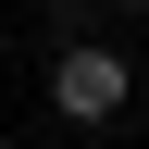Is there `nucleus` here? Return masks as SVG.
<instances>
[{
	"label": "nucleus",
	"instance_id": "1",
	"mask_svg": "<svg viewBox=\"0 0 149 149\" xmlns=\"http://www.w3.org/2000/svg\"><path fill=\"white\" fill-rule=\"evenodd\" d=\"M124 100H137V62L124 50H100V37H62L50 50V112L62 124H112Z\"/></svg>",
	"mask_w": 149,
	"mask_h": 149
},
{
	"label": "nucleus",
	"instance_id": "2",
	"mask_svg": "<svg viewBox=\"0 0 149 149\" xmlns=\"http://www.w3.org/2000/svg\"><path fill=\"white\" fill-rule=\"evenodd\" d=\"M112 13H149V0H112Z\"/></svg>",
	"mask_w": 149,
	"mask_h": 149
}]
</instances>
